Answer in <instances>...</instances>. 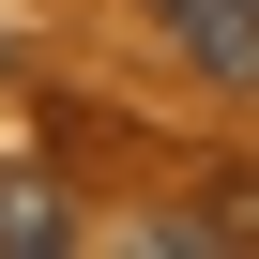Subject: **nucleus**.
Returning <instances> with one entry per match:
<instances>
[{
  "instance_id": "obj_1",
  "label": "nucleus",
  "mask_w": 259,
  "mask_h": 259,
  "mask_svg": "<svg viewBox=\"0 0 259 259\" xmlns=\"http://www.w3.org/2000/svg\"><path fill=\"white\" fill-rule=\"evenodd\" d=\"M153 31H168V61H183V76L259 92V0H153Z\"/></svg>"
},
{
  "instance_id": "obj_2",
  "label": "nucleus",
  "mask_w": 259,
  "mask_h": 259,
  "mask_svg": "<svg viewBox=\"0 0 259 259\" xmlns=\"http://www.w3.org/2000/svg\"><path fill=\"white\" fill-rule=\"evenodd\" d=\"M61 244H76L61 183H0V259H61Z\"/></svg>"
}]
</instances>
